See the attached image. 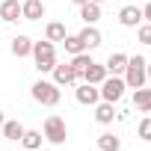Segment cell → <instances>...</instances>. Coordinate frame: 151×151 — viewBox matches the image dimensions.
<instances>
[{"label": "cell", "instance_id": "obj_19", "mask_svg": "<svg viewBox=\"0 0 151 151\" xmlns=\"http://www.w3.org/2000/svg\"><path fill=\"white\" fill-rule=\"evenodd\" d=\"M68 33H65V24H59V21H50L47 27H45V39L47 42H62Z\"/></svg>", "mask_w": 151, "mask_h": 151}, {"label": "cell", "instance_id": "obj_27", "mask_svg": "<svg viewBox=\"0 0 151 151\" xmlns=\"http://www.w3.org/2000/svg\"><path fill=\"white\" fill-rule=\"evenodd\" d=\"M71 3H74V6H83V3H89V0H71Z\"/></svg>", "mask_w": 151, "mask_h": 151}, {"label": "cell", "instance_id": "obj_5", "mask_svg": "<svg viewBox=\"0 0 151 151\" xmlns=\"http://www.w3.org/2000/svg\"><path fill=\"white\" fill-rule=\"evenodd\" d=\"M50 145H62L65 142V136H68V127H65V119H59V116H47L45 119V133H42Z\"/></svg>", "mask_w": 151, "mask_h": 151}, {"label": "cell", "instance_id": "obj_4", "mask_svg": "<svg viewBox=\"0 0 151 151\" xmlns=\"http://www.w3.org/2000/svg\"><path fill=\"white\" fill-rule=\"evenodd\" d=\"M124 77H116V74H107L104 77V83L98 86V92H101V101H107V104H116V101H122V95H124Z\"/></svg>", "mask_w": 151, "mask_h": 151}, {"label": "cell", "instance_id": "obj_20", "mask_svg": "<svg viewBox=\"0 0 151 151\" xmlns=\"http://www.w3.org/2000/svg\"><path fill=\"white\" fill-rule=\"evenodd\" d=\"M95 119H98V124H110L113 119H116V110H113V104H98L95 107Z\"/></svg>", "mask_w": 151, "mask_h": 151}, {"label": "cell", "instance_id": "obj_23", "mask_svg": "<svg viewBox=\"0 0 151 151\" xmlns=\"http://www.w3.org/2000/svg\"><path fill=\"white\" fill-rule=\"evenodd\" d=\"M62 45H65V53H71V56L86 50V45L80 42V36H65V39H62Z\"/></svg>", "mask_w": 151, "mask_h": 151}, {"label": "cell", "instance_id": "obj_9", "mask_svg": "<svg viewBox=\"0 0 151 151\" xmlns=\"http://www.w3.org/2000/svg\"><path fill=\"white\" fill-rule=\"evenodd\" d=\"M0 18L6 24H15L21 18V3L18 0H0Z\"/></svg>", "mask_w": 151, "mask_h": 151}, {"label": "cell", "instance_id": "obj_16", "mask_svg": "<svg viewBox=\"0 0 151 151\" xmlns=\"http://www.w3.org/2000/svg\"><path fill=\"white\" fill-rule=\"evenodd\" d=\"M92 62H95V59H92V56H89V53L83 50V53H74L68 65H71V71H74V74H77V80H80V77H83V71H86V68H89Z\"/></svg>", "mask_w": 151, "mask_h": 151}, {"label": "cell", "instance_id": "obj_25", "mask_svg": "<svg viewBox=\"0 0 151 151\" xmlns=\"http://www.w3.org/2000/svg\"><path fill=\"white\" fill-rule=\"evenodd\" d=\"M136 36H139V42H142V45H151V24H142Z\"/></svg>", "mask_w": 151, "mask_h": 151}, {"label": "cell", "instance_id": "obj_6", "mask_svg": "<svg viewBox=\"0 0 151 151\" xmlns=\"http://www.w3.org/2000/svg\"><path fill=\"white\" fill-rule=\"evenodd\" d=\"M53 83L56 86H74V83H77V74H74L71 71V65L65 62V65H53Z\"/></svg>", "mask_w": 151, "mask_h": 151}, {"label": "cell", "instance_id": "obj_13", "mask_svg": "<svg viewBox=\"0 0 151 151\" xmlns=\"http://www.w3.org/2000/svg\"><path fill=\"white\" fill-rule=\"evenodd\" d=\"M119 21H122V27H139V21H142V9H139V6H122Z\"/></svg>", "mask_w": 151, "mask_h": 151}, {"label": "cell", "instance_id": "obj_7", "mask_svg": "<svg viewBox=\"0 0 151 151\" xmlns=\"http://www.w3.org/2000/svg\"><path fill=\"white\" fill-rule=\"evenodd\" d=\"M21 18H24V21H39V18H45V3H42V0H24V3H21Z\"/></svg>", "mask_w": 151, "mask_h": 151}, {"label": "cell", "instance_id": "obj_2", "mask_svg": "<svg viewBox=\"0 0 151 151\" xmlns=\"http://www.w3.org/2000/svg\"><path fill=\"white\" fill-rule=\"evenodd\" d=\"M33 59H36V68L42 71V74H47V71H53V65H56V50H53V42H33Z\"/></svg>", "mask_w": 151, "mask_h": 151}, {"label": "cell", "instance_id": "obj_18", "mask_svg": "<svg viewBox=\"0 0 151 151\" xmlns=\"http://www.w3.org/2000/svg\"><path fill=\"white\" fill-rule=\"evenodd\" d=\"M24 124L21 122H3V130H0V136H6V139H12V142H21V136H24Z\"/></svg>", "mask_w": 151, "mask_h": 151}, {"label": "cell", "instance_id": "obj_21", "mask_svg": "<svg viewBox=\"0 0 151 151\" xmlns=\"http://www.w3.org/2000/svg\"><path fill=\"white\" fill-rule=\"evenodd\" d=\"M122 148V139L113 136V133H101L98 136V151H119Z\"/></svg>", "mask_w": 151, "mask_h": 151}, {"label": "cell", "instance_id": "obj_22", "mask_svg": "<svg viewBox=\"0 0 151 151\" xmlns=\"http://www.w3.org/2000/svg\"><path fill=\"white\" fill-rule=\"evenodd\" d=\"M42 130H24V136H21V145L24 148H33V151H39V145H42Z\"/></svg>", "mask_w": 151, "mask_h": 151}, {"label": "cell", "instance_id": "obj_10", "mask_svg": "<svg viewBox=\"0 0 151 151\" xmlns=\"http://www.w3.org/2000/svg\"><path fill=\"white\" fill-rule=\"evenodd\" d=\"M104 68H107V74H116V77H122L124 74V68H127V53H110V59L104 62Z\"/></svg>", "mask_w": 151, "mask_h": 151}, {"label": "cell", "instance_id": "obj_31", "mask_svg": "<svg viewBox=\"0 0 151 151\" xmlns=\"http://www.w3.org/2000/svg\"><path fill=\"white\" fill-rule=\"evenodd\" d=\"M24 151H33V148H24Z\"/></svg>", "mask_w": 151, "mask_h": 151}, {"label": "cell", "instance_id": "obj_15", "mask_svg": "<svg viewBox=\"0 0 151 151\" xmlns=\"http://www.w3.org/2000/svg\"><path fill=\"white\" fill-rule=\"evenodd\" d=\"M133 107L139 113H151V89H145V86L133 89Z\"/></svg>", "mask_w": 151, "mask_h": 151}, {"label": "cell", "instance_id": "obj_26", "mask_svg": "<svg viewBox=\"0 0 151 151\" xmlns=\"http://www.w3.org/2000/svg\"><path fill=\"white\" fill-rule=\"evenodd\" d=\"M142 18H145V21H148V24H151V0H148V6H145V9H142Z\"/></svg>", "mask_w": 151, "mask_h": 151}, {"label": "cell", "instance_id": "obj_17", "mask_svg": "<svg viewBox=\"0 0 151 151\" xmlns=\"http://www.w3.org/2000/svg\"><path fill=\"white\" fill-rule=\"evenodd\" d=\"M80 18H83V24H98L101 21V3H83L80 6Z\"/></svg>", "mask_w": 151, "mask_h": 151}, {"label": "cell", "instance_id": "obj_11", "mask_svg": "<svg viewBox=\"0 0 151 151\" xmlns=\"http://www.w3.org/2000/svg\"><path fill=\"white\" fill-rule=\"evenodd\" d=\"M77 36H80V42L86 45V50H95V47L101 45V30H98L95 24H86V27H83Z\"/></svg>", "mask_w": 151, "mask_h": 151}, {"label": "cell", "instance_id": "obj_30", "mask_svg": "<svg viewBox=\"0 0 151 151\" xmlns=\"http://www.w3.org/2000/svg\"><path fill=\"white\" fill-rule=\"evenodd\" d=\"M92 3H104V0H92Z\"/></svg>", "mask_w": 151, "mask_h": 151}, {"label": "cell", "instance_id": "obj_3", "mask_svg": "<svg viewBox=\"0 0 151 151\" xmlns=\"http://www.w3.org/2000/svg\"><path fill=\"white\" fill-rule=\"evenodd\" d=\"M145 65H148V62H145L142 56H127V68H124V86H127V89L145 86V80H148Z\"/></svg>", "mask_w": 151, "mask_h": 151}, {"label": "cell", "instance_id": "obj_24", "mask_svg": "<svg viewBox=\"0 0 151 151\" xmlns=\"http://www.w3.org/2000/svg\"><path fill=\"white\" fill-rule=\"evenodd\" d=\"M136 133H139V139H142V142H151V119H142V122H139V127H136Z\"/></svg>", "mask_w": 151, "mask_h": 151}, {"label": "cell", "instance_id": "obj_28", "mask_svg": "<svg viewBox=\"0 0 151 151\" xmlns=\"http://www.w3.org/2000/svg\"><path fill=\"white\" fill-rule=\"evenodd\" d=\"M145 74H148V83H151V65H145Z\"/></svg>", "mask_w": 151, "mask_h": 151}, {"label": "cell", "instance_id": "obj_1", "mask_svg": "<svg viewBox=\"0 0 151 151\" xmlns=\"http://www.w3.org/2000/svg\"><path fill=\"white\" fill-rule=\"evenodd\" d=\"M30 95H33V101H39L42 107H56L59 98H62L59 86L50 83V80H36V83L30 86Z\"/></svg>", "mask_w": 151, "mask_h": 151}, {"label": "cell", "instance_id": "obj_29", "mask_svg": "<svg viewBox=\"0 0 151 151\" xmlns=\"http://www.w3.org/2000/svg\"><path fill=\"white\" fill-rule=\"evenodd\" d=\"M3 122H6V119H3V110H0V130H3Z\"/></svg>", "mask_w": 151, "mask_h": 151}, {"label": "cell", "instance_id": "obj_12", "mask_svg": "<svg viewBox=\"0 0 151 151\" xmlns=\"http://www.w3.org/2000/svg\"><path fill=\"white\" fill-rule=\"evenodd\" d=\"M104 77H107V68H104L101 62H92V65L83 71V77H80V80H83V83H92V86H101Z\"/></svg>", "mask_w": 151, "mask_h": 151}, {"label": "cell", "instance_id": "obj_8", "mask_svg": "<svg viewBox=\"0 0 151 151\" xmlns=\"http://www.w3.org/2000/svg\"><path fill=\"white\" fill-rule=\"evenodd\" d=\"M77 101H80V104H86V107H95V104L101 101L98 86H92V83H80V86H77Z\"/></svg>", "mask_w": 151, "mask_h": 151}, {"label": "cell", "instance_id": "obj_14", "mask_svg": "<svg viewBox=\"0 0 151 151\" xmlns=\"http://www.w3.org/2000/svg\"><path fill=\"white\" fill-rule=\"evenodd\" d=\"M9 47H12V53H15L18 59H21V56H30V53H33V39H30V36H15Z\"/></svg>", "mask_w": 151, "mask_h": 151}]
</instances>
